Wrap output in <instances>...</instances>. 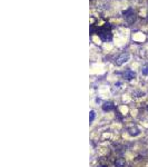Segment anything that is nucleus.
<instances>
[{"label":"nucleus","instance_id":"423d86ee","mask_svg":"<svg viewBox=\"0 0 148 167\" xmlns=\"http://www.w3.org/2000/svg\"><path fill=\"white\" fill-rule=\"evenodd\" d=\"M126 161L124 158H118L115 161V167H125Z\"/></svg>","mask_w":148,"mask_h":167},{"label":"nucleus","instance_id":"0eeeda50","mask_svg":"<svg viewBox=\"0 0 148 167\" xmlns=\"http://www.w3.org/2000/svg\"><path fill=\"white\" fill-rule=\"evenodd\" d=\"M142 75H145V76H148V65H146V66H144V67H142Z\"/></svg>","mask_w":148,"mask_h":167},{"label":"nucleus","instance_id":"f03ea898","mask_svg":"<svg viewBox=\"0 0 148 167\" xmlns=\"http://www.w3.org/2000/svg\"><path fill=\"white\" fill-rule=\"evenodd\" d=\"M128 60H129V54H128V53H122V54H120V55H119L118 57L116 58L115 62H116L117 66H122V64L127 62Z\"/></svg>","mask_w":148,"mask_h":167},{"label":"nucleus","instance_id":"39448f33","mask_svg":"<svg viewBox=\"0 0 148 167\" xmlns=\"http://www.w3.org/2000/svg\"><path fill=\"white\" fill-rule=\"evenodd\" d=\"M128 133L130 134L131 136H138L140 134V132H139V129L137 128V127H130V128H128Z\"/></svg>","mask_w":148,"mask_h":167},{"label":"nucleus","instance_id":"1a4fd4ad","mask_svg":"<svg viewBox=\"0 0 148 167\" xmlns=\"http://www.w3.org/2000/svg\"><path fill=\"white\" fill-rule=\"evenodd\" d=\"M99 167H108V166H106V165H102V166H99Z\"/></svg>","mask_w":148,"mask_h":167},{"label":"nucleus","instance_id":"20e7f679","mask_svg":"<svg viewBox=\"0 0 148 167\" xmlns=\"http://www.w3.org/2000/svg\"><path fill=\"white\" fill-rule=\"evenodd\" d=\"M114 108H115V105H114L113 103H110V101L105 103L104 105H102V110L104 111H110V110H113Z\"/></svg>","mask_w":148,"mask_h":167},{"label":"nucleus","instance_id":"7ed1b4c3","mask_svg":"<svg viewBox=\"0 0 148 167\" xmlns=\"http://www.w3.org/2000/svg\"><path fill=\"white\" fill-rule=\"evenodd\" d=\"M122 76H124V78H125L126 80H133L134 78L136 77V73L134 70H131V69H127V70L124 71Z\"/></svg>","mask_w":148,"mask_h":167},{"label":"nucleus","instance_id":"f257e3e1","mask_svg":"<svg viewBox=\"0 0 148 167\" xmlns=\"http://www.w3.org/2000/svg\"><path fill=\"white\" fill-rule=\"evenodd\" d=\"M108 24H106V26L102 27L100 29H99L98 34H99V37L102 39L104 41H108L111 39V31H110V27L107 26Z\"/></svg>","mask_w":148,"mask_h":167},{"label":"nucleus","instance_id":"6e6552de","mask_svg":"<svg viewBox=\"0 0 148 167\" xmlns=\"http://www.w3.org/2000/svg\"><path fill=\"white\" fill-rule=\"evenodd\" d=\"M90 118H89V123H93L94 121V119H95V116H96V115H95V111L94 110H90Z\"/></svg>","mask_w":148,"mask_h":167}]
</instances>
